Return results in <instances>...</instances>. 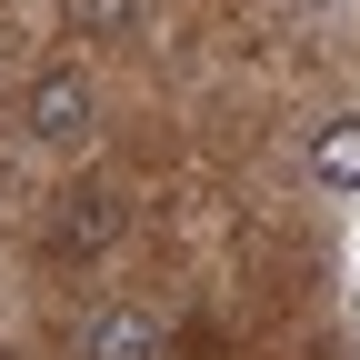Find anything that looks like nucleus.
Listing matches in <instances>:
<instances>
[{
  "instance_id": "1",
  "label": "nucleus",
  "mask_w": 360,
  "mask_h": 360,
  "mask_svg": "<svg viewBox=\"0 0 360 360\" xmlns=\"http://www.w3.org/2000/svg\"><path fill=\"white\" fill-rule=\"evenodd\" d=\"M20 120H30V141H40V150H80L90 130H101V90H90L80 70H40V80H30V101H20Z\"/></svg>"
},
{
  "instance_id": "2",
  "label": "nucleus",
  "mask_w": 360,
  "mask_h": 360,
  "mask_svg": "<svg viewBox=\"0 0 360 360\" xmlns=\"http://www.w3.org/2000/svg\"><path fill=\"white\" fill-rule=\"evenodd\" d=\"M80 360H160V321L130 310V300L90 310V321H80Z\"/></svg>"
},
{
  "instance_id": "3",
  "label": "nucleus",
  "mask_w": 360,
  "mask_h": 360,
  "mask_svg": "<svg viewBox=\"0 0 360 360\" xmlns=\"http://www.w3.org/2000/svg\"><path fill=\"white\" fill-rule=\"evenodd\" d=\"M120 240V200L110 191H60V210H51V250L70 260V250H110Z\"/></svg>"
},
{
  "instance_id": "4",
  "label": "nucleus",
  "mask_w": 360,
  "mask_h": 360,
  "mask_svg": "<svg viewBox=\"0 0 360 360\" xmlns=\"http://www.w3.org/2000/svg\"><path fill=\"white\" fill-rule=\"evenodd\" d=\"M310 180H321V191H360V120L350 110L310 130Z\"/></svg>"
},
{
  "instance_id": "5",
  "label": "nucleus",
  "mask_w": 360,
  "mask_h": 360,
  "mask_svg": "<svg viewBox=\"0 0 360 360\" xmlns=\"http://www.w3.org/2000/svg\"><path fill=\"white\" fill-rule=\"evenodd\" d=\"M160 20V0H80V30L90 40H141Z\"/></svg>"
}]
</instances>
